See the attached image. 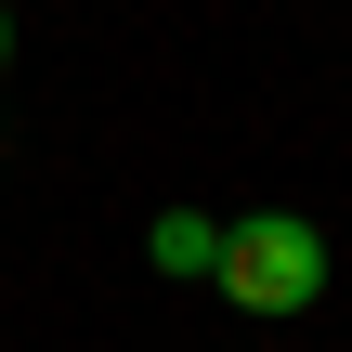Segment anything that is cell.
Masks as SVG:
<instances>
[{
	"mask_svg": "<svg viewBox=\"0 0 352 352\" xmlns=\"http://www.w3.org/2000/svg\"><path fill=\"white\" fill-rule=\"evenodd\" d=\"M209 287H222L235 314H314V300H327V235H314L300 209H248V222H222Z\"/></svg>",
	"mask_w": 352,
	"mask_h": 352,
	"instance_id": "6da1fadb",
	"label": "cell"
},
{
	"mask_svg": "<svg viewBox=\"0 0 352 352\" xmlns=\"http://www.w3.org/2000/svg\"><path fill=\"white\" fill-rule=\"evenodd\" d=\"M144 261L209 287V261H222V222H209V209H157V222H144Z\"/></svg>",
	"mask_w": 352,
	"mask_h": 352,
	"instance_id": "7a4b0ae2",
	"label": "cell"
},
{
	"mask_svg": "<svg viewBox=\"0 0 352 352\" xmlns=\"http://www.w3.org/2000/svg\"><path fill=\"white\" fill-rule=\"evenodd\" d=\"M0 65H13V13H0Z\"/></svg>",
	"mask_w": 352,
	"mask_h": 352,
	"instance_id": "3957f363",
	"label": "cell"
}]
</instances>
